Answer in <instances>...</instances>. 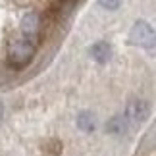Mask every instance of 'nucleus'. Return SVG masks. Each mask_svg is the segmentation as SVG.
<instances>
[{"instance_id":"nucleus-5","label":"nucleus","mask_w":156,"mask_h":156,"mask_svg":"<svg viewBox=\"0 0 156 156\" xmlns=\"http://www.w3.org/2000/svg\"><path fill=\"white\" fill-rule=\"evenodd\" d=\"M89 54H91V58L94 60V62L106 64L108 60H110V56H112V48H110V44H108V43L98 41V43H94L91 48H89Z\"/></svg>"},{"instance_id":"nucleus-9","label":"nucleus","mask_w":156,"mask_h":156,"mask_svg":"<svg viewBox=\"0 0 156 156\" xmlns=\"http://www.w3.org/2000/svg\"><path fill=\"white\" fill-rule=\"evenodd\" d=\"M2 114H4V106H2V102H0V118H2Z\"/></svg>"},{"instance_id":"nucleus-4","label":"nucleus","mask_w":156,"mask_h":156,"mask_svg":"<svg viewBox=\"0 0 156 156\" xmlns=\"http://www.w3.org/2000/svg\"><path fill=\"white\" fill-rule=\"evenodd\" d=\"M39 29H41V17L37 14H27L21 20V33L23 37L31 43H37L39 39Z\"/></svg>"},{"instance_id":"nucleus-2","label":"nucleus","mask_w":156,"mask_h":156,"mask_svg":"<svg viewBox=\"0 0 156 156\" xmlns=\"http://www.w3.org/2000/svg\"><path fill=\"white\" fill-rule=\"evenodd\" d=\"M129 43L141 48H154L156 46V29L147 21H135V25L131 27L129 33Z\"/></svg>"},{"instance_id":"nucleus-3","label":"nucleus","mask_w":156,"mask_h":156,"mask_svg":"<svg viewBox=\"0 0 156 156\" xmlns=\"http://www.w3.org/2000/svg\"><path fill=\"white\" fill-rule=\"evenodd\" d=\"M151 114V104L147 100H133L129 102L127 108H125V116H127L129 122H135V123H141L145 122Z\"/></svg>"},{"instance_id":"nucleus-8","label":"nucleus","mask_w":156,"mask_h":156,"mask_svg":"<svg viewBox=\"0 0 156 156\" xmlns=\"http://www.w3.org/2000/svg\"><path fill=\"white\" fill-rule=\"evenodd\" d=\"M98 4L106 10H116V8H119L122 0H98Z\"/></svg>"},{"instance_id":"nucleus-7","label":"nucleus","mask_w":156,"mask_h":156,"mask_svg":"<svg viewBox=\"0 0 156 156\" xmlns=\"http://www.w3.org/2000/svg\"><path fill=\"white\" fill-rule=\"evenodd\" d=\"M106 129H108V133H114V135H118V133H125V129H127V123H125V119L123 118H112L110 122L106 123Z\"/></svg>"},{"instance_id":"nucleus-1","label":"nucleus","mask_w":156,"mask_h":156,"mask_svg":"<svg viewBox=\"0 0 156 156\" xmlns=\"http://www.w3.org/2000/svg\"><path fill=\"white\" fill-rule=\"evenodd\" d=\"M33 54H35V43L23 37L21 41L12 43L10 50H8V64L14 69H21L33 60Z\"/></svg>"},{"instance_id":"nucleus-6","label":"nucleus","mask_w":156,"mask_h":156,"mask_svg":"<svg viewBox=\"0 0 156 156\" xmlns=\"http://www.w3.org/2000/svg\"><path fill=\"white\" fill-rule=\"evenodd\" d=\"M77 125H79L81 131L91 133V131H94V127H97V118H94V114H91V112H81L79 118H77Z\"/></svg>"}]
</instances>
